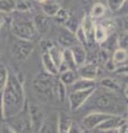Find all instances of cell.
I'll list each match as a JSON object with an SVG mask.
<instances>
[{
    "label": "cell",
    "mask_w": 128,
    "mask_h": 133,
    "mask_svg": "<svg viewBox=\"0 0 128 133\" xmlns=\"http://www.w3.org/2000/svg\"><path fill=\"white\" fill-rule=\"evenodd\" d=\"M68 133H84V129H82L78 123L72 122V124L70 125Z\"/></svg>",
    "instance_id": "obj_40"
},
{
    "label": "cell",
    "mask_w": 128,
    "mask_h": 133,
    "mask_svg": "<svg viewBox=\"0 0 128 133\" xmlns=\"http://www.w3.org/2000/svg\"><path fill=\"white\" fill-rule=\"evenodd\" d=\"M1 94L6 120L17 115L22 111L25 104H26L23 82L19 81L16 74L9 73V78H8V81Z\"/></svg>",
    "instance_id": "obj_1"
},
{
    "label": "cell",
    "mask_w": 128,
    "mask_h": 133,
    "mask_svg": "<svg viewBox=\"0 0 128 133\" xmlns=\"http://www.w3.org/2000/svg\"><path fill=\"white\" fill-rule=\"evenodd\" d=\"M114 133H128V123H125L124 125H121L119 129L115 130Z\"/></svg>",
    "instance_id": "obj_44"
},
{
    "label": "cell",
    "mask_w": 128,
    "mask_h": 133,
    "mask_svg": "<svg viewBox=\"0 0 128 133\" xmlns=\"http://www.w3.org/2000/svg\"><path fill=\"white\" fill-rule=\"evenodd\" d=\"M3 24H5V14L0 12V29L2 28Z\"/></svg>",
    "instance_id": "obj_47"
},
{
    "label": "cell",
    "mask_w": 128,
    "mask_h": 133,
    "mask_svg": "<svg viewBox=\"0 0 128 133\" xmlns=\"http://www.w3.org/2000/svg\"><path fill=\"white\" fill-rule=\"evenodd\" d=\"M75 37H76V41L78 42V44L82 45V47H85V45H87L88 42H87V38H86L84 31H82V29L79 27V29L76 31L75 33Z\"/></svg>",
    "instance_id": "obj_38"
},
{
    "label": "cell",
    "mask_w": 128,
    "mask_h": 133,
    "mask_svg": "<svg viewBox=\"0 0 128 133\" xmlns=\"http://www.w3.org/2000/svg\"><path fill=\"white\" fill-rule=\"evenodd\" d=\"M70 51H71V55L74 57V60H75L77 66H80L84 63H86V60H87V53H86L85 48L80 44H75L74 47L70 48Z\"/></svg>",
    "instance_id": "obj_17"
},
{
    "label": "cell",
    "mask_w": 128,
    "mask_h": 133,
    "mask_svg": "<svg viewBox=\"0 0 128 133\" xmlns=\"http://www.w3.org/2000/svg\"><path fill=\"white\" fill-rule=\"evenodd\" d=\"M127 112H128V105H127Z\"/></svg>",
    "instance_id": "obj_51"
},
{
    "label": "cell",
    "mask_w": 128,
    "mask_h": 133,
    "mask_svg": "<svg viewBox=\"0 0 128 133\" xmlns=\"http://www.w3.org/2000/svg\"><path fill=\"white\" fill-rule=\"evenodd\" d=\"M30 9H31V5L28 0H16V10L15 11L28 14Z\"/></svg>",
    "instance_id": "obj_34"
},
{
    "label": "cell",
    "mask_w": 128,
    "mask_h": 133,
    "mask_svg": "<svg viewBox=\"0 0 128 133\" xmlns=\"http://www.w3.org/2000/svg\"><path fill=\"white\" fill-rule=\"evenodd\" d=\"M34 48L35 45L31 41L17 39L12 43L11 52L16 60L19 62H22V61H26L30 57L32 51H34Z\"/></svg>",
    "instance_id": "obj_6"
},
{
    "label": "cell",
    "mask_w": 128,
    "mask_h": 133,
    "mask_svg": "<svg viewBox=\"0 0 128 133\" xmlns=\"http://www.w3.org/2000/svg\"><path fill=\"white\" fill-rule=\"evenodd\" d=\"M71 91H81V90H89L96 89V81L85 80V79H77L74 84L70 85Z\"/></svg>",
    "instance_id": "obj_20"
},
{
    "label": "cell",
    "mask_w": 128,
    "mask_h": 133,
    "mask_svg": "<svg viewBox=\"0 0 128 133\" xmlns=\"http://www.w3.org/2000/svg\"><path fill=\"white\" fill-rule=\"evenodd\" d=\"M10 26L12 35L17 39L32 41L38 36L32 23V19L23 12H12Z\"/></svg>",
    "instance_id": "obj_3"
},
{
    "label": "cell",
    "mask_w": 128,
    "mask_h": 133,
    "mask_svg": "<svg viewBox=\"0 0 128 133\" xmlns=\"http://www.w3.org/2000/svg\"><path fill=\"white\" fill-rule=\"evenodd\" d=\"M117 35L116 33H113V35H109L108 36V38L106 39L105 42H102L101 43V48L106 50V51H110V50H116L118 48V45H117Z\"/></svg>",
    "instance_id": "obj_26"
},
{
    "label": "cell",
    "mask_w": 128,
    "mask_h": 133,
    "mask_svg": "<svg viewBox=\"0 0 128 133\" xmlns=\"http://www.w3.org/2000/svg\"><path fill=\"white\" fill-rule=\"evenodd\" d=\"M8 78H9V71H8L6 64L0 62V93L2 92L3 88H5Z\"/></svg>",
    "instance_id": "obj_33"
},
{
    "label": "cell",
    "mask_w": 128,
    "mask_h": 133,
    "mask_svg": "<svg viewBox=\"0 0 128 133\" xmlns=\"http://www.w3.org/2000/svg\"><path fill=\"white\" fill-rule=\"evenodd\" d=\"M127 123L126 118H124L123 115H111L110 118L105 120L97 128V130L101 131H115L119 129L121 125Z\"/></svg>",
    "instance_id": "obj_13"
},
{
    "label": "cell",
    "mask_w": 128,
    "mask_h": 133,
    "mask_svg": "<svg viewBox=\"0 0 128 133\" xmlns=\"http://www.w3.org/2000/svg\"><path fill=\"white\" fill-rule=\"evenodd\" d=\"M60 5L55 0H48L45 3L41 5V10H42V14L46 15L47 17H55L57 15V12L60 9Z\"/></svg>",
    "instance_id": "obj_18"
},
{
    "label": "cell",
    "mask_w": 128,
    "mask_h": 133,
    "mask_svg": "<svg viewBox=\"0 0 128 133\" xmlns=\"http://www.w3.org/2000/svg\"><path fill=\"white\" fill-rule=\"evenodd\" d=\"M79 27H80V22L78 21V19L76 18L75 16H72V15H70L68 20L64 24V28L66 29V30L69 31V32H71V33H74V35H75L76 31L79 29Z\"/></svg>",
    "instance_id": "obj_29"
},
{
    "label": "cell",
    "mask_w": 128,
    "mask_h": 133,
    "mask_svg": "<svg viewBox=\"0 0 128 133\" xmlns=\"http://www.w3.org/2000/svg\"><path fill=\"white\" fill-rule=\"evenodd\" d=\"M99 24L105 29V30L109 33V35H113V33H115V31H116L117 29V22L115 19H111V18H107V19H104L101 20L100 22H99Z\"/></svg>",
    "instance_id": "obj_32"
},
{
    "label": "cell",
    "mask_w": 128,
    "mask_h": 133,
    "mask_svg": "<svg viewBox=\"0 0 128 133\" xmlns=\"http://www.w3.org/2000/svg\"><path fill=\"white\" fill-rule=\"evenodd\" d=\"M108 36H109V33L99 23H96V29H95V42L101 44L102 42L106 41V39L108 38Z\"/></svg>",
    "instance_id": "obj_30"
},
{
    "label": "cell",
    "mask_w": 128,
    "mask_h": 133,
    "mask_svg": "<svg viewBox=\"0 0 128 133\" xmlns=\"http://www.w3.org/2000/svg\"><path fill=\"white\" fill-rule=\"evenodd\" d=\"M49 56L52 59V61L55 62V64L57 65V68H59L60 63L63 62V51L58 48L56 47V45H53V47L48 51Z\"/></svg>",
    "instance_id": "obj_31"
},
{
    "label": "cell",
    "mask_w": 128,
    "mask_h": 133,
    "mask_svg": "<svg viewBox=\"0 0 128 133\" xmlns=\"http://www.w3.org/2000/svg\"><path fill=\"white\" fill-rule=\"evenodd\" d=\"M41 62H42V66H44V70L45 72L50 74V76H58L59 72H58V68L57 65L55 64V62L52 61V59L50 58L48 52H44L42 56H41Z\"/></svg>",
    "instance_id": "obj_16"
},
{
    "label": "cell",
    "mask_w": 128,
    "mask_h": 133,
    "mask_svg": "<svg viewBox=\"0 0 128 133\" xmlns=\"http://www.w3.org/2000/svg\"><path fill=\"white\" fill-rule=\"evenodd\" d=\"M55 82L56 79L46 72H41L35 78L34 89L37 93L46 99H56L55 98Z\"/></svg>",
    "instance_id": "obj_4"
},
{
    "label": "cell",
    "mask_w": 128,
    "mask_h": 133,
    "mask_svg": "<svg viewBox=\"0 0 128 133\" xmlns=\"http://www.w3.org/2000/svg\"><path fill=\"white\" fill-rule=\"evenodd\" d=\"M80 28L84 31L86 38H87L88 44L95 42V29H96V22L89 15L85 16L80 22Z\"/></svg>",
    "instance_id": "obj_12"
},
{
    "label": "cell",
    "mask_w": 128,
    "mask_h": 133,
    "mask_svg": "<svg viewBox=\"0 0 128 133\" xmlns=\"http://www.w3.org/2000/svg\"><path fill=\"white\" fill-rule=\"evenodd\" d=\"M5 119V109H3V102H2V94L0 93V121H3Z\"/></svg>",
    "instance_id": "obj_43"
},
{
    "label": "cell",
    "mask_w": 128,
    "mask_h": 133,
    "mask_svg": "<svg viewBox=\"0 0 128 133\" xmlns=\"http://www.w3.org/2000/svg\"><path fill=\"white\" fill-rule=\"evenodd\" d=\"M37 1H38V2L40 3V5H42V3H45L46 1H48V0H37Z\"/></svg>",
    "instance_id": "obj_50"
},
{
    "label": "cell",
    "mask_w": 128,
    "mask_h": 133,
    "mask_svg": "<svg viewBox=\"0 0 128 133\" xmlns=\"http://www.w3.org/2000/svg\"><path fill=\"white\" fill-rule=\"evenodd\" d=\"M100 85H101V88H104L108 91H111V92L119 93V91L121 89L120 82L117 81L116 79H114V78H104L100 81Z\"/></svg>",
    "instance_id": "obj_22"
},
{
    "label": "cell",
    "mask_w": 128,
    "mask_h": 133,
    "mask_svg": "<svg viewBox=\"0 0 128 133\" xmlns=\"http://www.w3.org/2000/svg\"><path fill=\"white\" fill-rule=\"evenodd\" d=\"M28 110H29V115H30L32 130H34V133H37L38 130H39L40 125L42 124L44 120H45V115L42 113V111L40 110V108L37 107V105L28 107Z\"/></svg>",
    "instance_id": "obj_14"
},
{
    "label": "cell",
    "mask_w": 128,
    "mask_h": 133,
    "mask_svg": "<svg viewBox=\"0 0 128 133\" xmlns=\"http://www.w3.org/2000/svg\"><path fill=\"white\" fill-rule=\"evenodd\" d=\"M111 59H113V61L115 62V64H116L117 66L120 65V64H124L127 61V59H128V51H127V50L117 48L114 51L113 58H111Z\"/></svg>",
    "instance_id": "obj_23"
},
{
    "label": "cell",
    "mask_w": 128,
    "mask_h": 133,
    "mask_svg": "<svg viewBox=\"0 0 128 133\" xmlns=\"http://www.w3.org/2000/svg\"><path fill=\"white\" fill-rule=\"evenodd\" d=\"M124 93H125V97L128 99V84L126 85V88H125V91H124Z\"/></svg>",
    "instance_id": "obj_48"
},
{
    "label": "cell",
    "mask_w": 128,
    "mask_h": 133,
    "mask_svg": "<svg viewBox=\"0 0 128 133\" xmlns=\"http://www.w3.org/2000/svg\"><path fill=\"white\" fill-rule=\"evenodd\" d=\"M115 74L120 77H128V64H120L118 65L116 70L114 71Z\"/></svg>",
    "instance_id": "obj_39"
},
{
    "label": "cell",
    "mask_w": 128,
    "mask_h": 133,
    "mask_svg": "<svg viewBox=\"0 0 128 133\" xmlns=\"http://www.w3.org/2000/svg\"><path fill=\"white\" fill-rule=\"evenodd\" d=\"M76 72L80 79L96 81L99 76V72H100V69L94 63H84L82 65L78 66Z\"/></svg>",
    "instance_id": "obj_9"
},
{
    "label": "cell",
    "mask_w": 128,
    "mask_h": 133,
    "mask_svg": "<svg viewBox=\"0 0 128 133\" xmlns=\"http://www.w3.org/2000/svg\"><path fill=\"white\" fill-rule=\"evenodd\" d=\"M7 125L11 128V130L15 133H34L27 103L25 104L23 109L20 113L8 119Z\"/></svg>",
    "instance_id": "obj_5"
},
{
    "label": "cell",
    "mask_w": 128,
    "mask_h": 133,
    "mask_svg": "<svg viewBox=\"0 0 128 133\" xmlns=\"http://www.w3.org/2000/svg\"><path fill=\"white\" fill-rule=\"evenodd\" d=\"M77 79H78V74L75 70H67L65 72L59 73V81L65 87H70L71 84H74Z\"/></svg>",
    "instance_id": "obj_21"
},
{
    "label": "cell",
    "mask_w": 128,
    "mask_h": 133,
    "mask_svg": "<svg viewBox=\"0 0 128 133\" xmlns=\"http://www.w3.org/2000/svg\"><path fill=\"white\" fill-rule=\"evenodd\" d=\"M105 12H106V6L101 2H98V3H95L92 7L89 16L95 20V19L101 18V17L105 15Z\"/></svg>",
    "instance_id": "obj_27"
},
{
    "label": "cell",
    "mask_w": 128,
    "mask_h": 133,
    "mask_svg": "<svg viewBox=\"0 0 128 133\" xmlns=\"http://www.w3.org/2000/svg\"><path fill=\"white\" fill-rule=\"evenodd\" d=\"M111 115L113 114H107L104 113V112H97V111L90 112L89 114H87L82 119V125H84L86 130L92 131L94 129H97L105 120L110 118Z\"/></svg>",
    "instance_id": "obj_8"
},
{
    "label": "cell",
    "mask_w": 128,
    "mask_h": 133,
    "mask_svg": "<svg viewBox=\"0 0 128 133\" xmlns=\"http://www.w3.org/2000/svg\"><path fill=\"white\" fill-rule=\"evenodd\" d=\"M72 120L70 115L66 112H59L58 113V131L59 133H68L70 125L72 124Z\"/></svg>",
    "instance_id": "obj_19"
},
{
    "label": "cell",
    "mask_w": 128,
    "mask_h": 133,
    "mask_svg": "<svg viewBox=\"0 0 128 133\" xmlns=\"http://www.w3.org/2000/svg\"><path fill=\"white\" fill-rule=\"evenodd\" d=\"M57 40H58L59 45H60V47H63L64 49H70L71 47H74L75 44H77L75 35L71 33V32H69V31H67L66 29L59 33Z\"/></svg>",
    "instance_id": "obj_15"
},
{
    "label": "cell",
    "mask_w": 128,
    "mask_h": 133,
    "mask_svg": "<svg viewBox=\"0 0 128 133\" xmlns=\"http://www.w3.org/2000/svg\"><path fill=\"white\" fill-rule=\"evenodd\" d=\"M95 133H114V131H101V130H98V132H95Z\"/></svg>",
    "instance_id": "obj_49"
},
{
    "label": "cell",
    "mask_w": 128,
    "mask_h": 133,
    "mask_svg": "<svg viewBox=\"0 0 128 133\" xmlns=\"http://www.w3.org/2000/svg\"><path fill=\"white\" fill-rule=\"evenodd\" d=\"M125 3H126V0H107V7L113 12L119 11Z\"/></svg>",
    "instance_id": "obj_36"
},
{
    "label": "cell",
    "mask_w": 128,
    "mask_h": 133,
    "mask_svg": "<svg viewBox=\"0 0 128 133\" xmlns=\"http://www.w3.org/2000/svg\"><path fill=\"white\" fill-rule=\"evenodd\" d=\"M95 89L81 90V91H70L68 94V102L71 111L79 110L88 102L89 98L93 95Z\"/></svg>",
    "instance_id": "obj_7"
},
{
    "label": "cell",
    "mask_w": 128,
    "mask_h": 133,
    "mask_svg": "<svg viewBox=\"0 0 128 133\" xmlns=\"http://www.w3.org/2000/svg\"><path fill=\"white\" fill-rule=\"evenodd\" d=\"M32 23H34L37 35H39V36L47 35L49 29H50V18L44 14L36 15L32 18Z\"/></svg>",
    "instance_id": "obj_11"
},
{
    "label": "cell",
    "mask_w": 128,
    "mask_h": 133,
    "mask_svg": "<svg viewBox=\"0 0 128 133\" xmlns=\"http://www.w3.org/2000/svg\"><path fill=\"white\" fill-rule=\"evenodd\" d=\"M16 10V0H0V12L10 15Z\"/></svg>",
    "instance_id": "obj_28"
},
{
    "label": "cell",
    "mask_w": 128,
    "mask_h": 133,
    "mask_svg": "<svg viewBox=\"0 0 128 133\" xmlns=\"http://www.w3.org/2000/svg\"><path fill=\"white\" fill-rule=\"evenodd\" d=\"M37 133H59L58 131V113L52 112L45 116L42 124L40 125Z\"/></svg>",
    "instance_id": "obj_10"
},
{
    "label": "cell",
    "mask_w": 128,
    "mask_h": 133,
    "mask_svg": "<svg viewBox=\"0 0 128 133\" xmlns=\"http://www.w3.org/2000/svg\"><path fill=\"white\" fill-rule=\"evenodd\" d=\"M117 45L119 49L128 50V31H123L117 37Z\"/></svg>",
    "instance_id": "obj_37"
},
{
    "label": "cell",
    "mask_w": 128,
    "mask_h": 133,
    "mask_svg": "<svg viewBox=\"0 0 128 133\" xmlns=\"http://www.w3.org/2000/svg\"><path fill=\"white\" fill-rule=\"evenodd\" d=\"M1 133H15V132L11 130V128H9V127H8L7 124H6V125L1 129Z\"/></svg>",
    "instance_id": "obj_46"
},
{
    "label": "cell",
    "mask_w": 128,
    "mask_h": 133,
    "mask_svg": "<svg viewBox=\"0 0 128 133\" xmlns=\"http://www.w3.org/2000/svg\"><path fill=\"white\" fill-rule=\"evenodd\" d=\"M90 98L94 99L93 107L97 112H104L113 115H123L127 109L123 98L118 92H111L104 88L99 90L96 88Z\"/></svg>",
    "instance_id": "obj_2"
},
{
    "label": "cell",
    "mask_w": 128,
    "mask_h": 133,
    "mask_svg": "<svg viewBox=\"0 0 128 133\" xmlns=\"http://www.w3.org/2000/svg\"><path fill=\"white\" fill-rule=\"evenodd\" d=\"M40 45H41V48H42L44 52H48L49 50L53 47L52 42L51 41H49V40H42L41 41V43H40Z\"/></svg>",
    "instance_id": "obj_41"
},
{
    "label": "cell",
    "mask_w": 128,
    "mask_h": 133,
    "mask_svg": "<svg viewBox=\"0 0 128 133\" xmlns=\"http://www.w3.org/2000/svg\"><path fill=\"white\" fill-rule=\"evenodd\" d=\"M70 15H71V14H69V11L67 9H65V8H60L59 11L57 12V15L55 16V19H56L57 23L65 24L66 21L68 20V18L70 17Z\"/></svg>",
    "instance_id": "obj_35"
},
{
    "label": "cell",
    "mask_w": 128,
    "mask_h": 133,
    "mask_svg": "<svg viewBox=\"0 0 128 133\" xmlns=\"http://www.w3.org/2000/svg\"><path fill=\"white\" fill-rule=\"evenodd\" d=\"M55 98L60 102H64L67 98V87H65L57 79L55 82Z\"/></svg>",
    "instance_id": "obj_25"
},
{
    "label": "cell",
    "mask_w": 128,
    "mask_h": 133,
    "mask_svg": "<svg viewBox=\"0 0 128 133\" xmlns=\"http://www.w3.org/2000/svg\"><path fill=\"white\" fill-rule=\"evenodd\" d=\"M105 68H106L107 70H108V71L114 72L115 70H116L117 65L115 64V62H114V61H113V59H111V58H110V59H108V61H107L106 63H105Z\"/></svg>",
    "instance_id": "obj_42"
},
{
    "label": "cell",
    "mask_w": 128,
    "mask_h": 133,
    "mask_svg": "<svg viewBox=\"0 0 128 133\" xmlns=\"http://www.w3.org/2000/svg\"><path fill=\"white\" fill-rule=\"evenodd\" d=\"M121 24H123V28L125 31H128V15L125 16L124 18L121 19Z\"/></svg>",
    "instance_id": "obj_45"
},
{
    "label": "cell",
    "mask_w": 128,
    "mask_h": 133,
    "mask_svg": "<svg viewBox=\"0 0 128 133\" xmlns=\"http://www.w3.org/2000/svg\"><path fill=\"white\" fill-rule=\"evenodd\" d=\"M63 63L67 65V68L69 70H77V64L75 60H74V57L71 55V51L70 49H64L63 50Z\"/></svg>",
    "instance_id": "obj_24"
}]
</instances>
